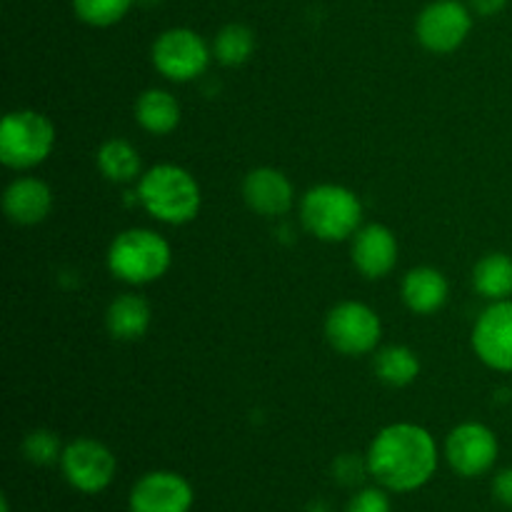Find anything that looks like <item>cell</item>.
Masks as SVG:
<instances>
[{
	"label": "cell",
	"instance_id": "6da1fadb",
	"mask_svg": "<svg viewBox=\"0 0 512 512\" xmlns=\"http://www.w3.org/2000/svg\"><path fill=\"white\" fill-rule=\"evenodd\" d=\"M368 473L388 493L408 495L425 488L438 473L440 450L433 433L418 423L385 425L365 453Z\"/></svg>",
	"mask_w": 512,
	"mask_h": 512
},
{
	"label": "cell",
	"instance_id": "7a4b0ae2",
	"mask_svg": "<svg viewBox=\"0 0 512 512\" xmlns=\"http://www.w3.org/2000/svg\"><path fill=\"white\" fill-rule=\"evenodd\" d=\"M138 203L163 225L193 223L203 208V190L190 170L175 163H160L138 180Z\"/></svg>",
	"mask_w": 512,
	"mask_h": 512
},
{
	"label": "cell",
	"instance_id": "3957f363",
	"mask_svg": "<svg viewBox=\"0 0 512 512\" xmlns=\"http://www.w3.org/2000/svg\"><path fill=\"white\" fill-rule=\"evenodd\" d=\"M300 223L323 243H343L363 228V200L338 183L313 185L300 200Z\"/></svg>",
	"mask_w": 512,
	"mask_h": 512
},
{
	"label": "cell",
	"instance_id": "277c9868",
	"mask_svg": "<svg viewBox=\"0 0 512 512\" xmlns=\"http://www.w3.org/2000/svg\"><path fill=\"white\" fill-rule=\"evenodd\" d=\"M173 263L170 243L148 228H128L108 248V270L125 285H150L163 278Z\"/></svg>",
	"mask_w": 512,
	"mask_h": 512
},
{
	"label": "cell",
	"instance_id": "5b68a950",
	"mask_svg": "<svg viewBox=\"0 0 512 512\" xmlns=\"http://www.w3.org/2000/svg\"><path fill=\"white\" fill-rule=\"evenodd\" d=\"M55 150V125L38 110H10L0 123V163L10 170H33Z\"/></svg>",
	"mask_w": 512,
	"mask_h": 512
},
{
	"label": "cell",
	"instance_id": "8992f818",
	"mask_svg": "<svg viewBox=\"0 0 512 512\" xmlns=\"http://www.w3.org/2000/svg\"><path fill=\"white\" fill-rule=\"evenodd\" d=\"M325 338L335 353L360 358L378 350L383 323L370 305L360 300H343L325 318Z\"/></svg>",
	"mask_w": 512,
	"mask_h": 512
},
{
	"label": "cell",
	"instance_id": "52a82bcc",
	"mask_svg": "<svg viewBox=\"0 0 512 512\" xmlns=\"http://www.w3.org/2000/svg\"><path fill=\"white\" fill-rule=\"evenodd\" d=\"M153 68L173 83H193L208 70L213 48L190 28H170L150 48Z\"/></svg>",
	"mask_w": 512,
	"mask_h": 512
},
{
	"label": "cell",
	"instance_id": "ba28073f",
	"mask_svg": "<svg viewBox=\"0 0 512 512\" xmlns=\"http://www.w3.org/2000/svg\"><path fill=\"white\" fill-rule=\"evenodd\" d=\"M65 483L80 495H100L113 485L118 475V460L113 450L95 438H75L65 443L60 458Z\"/></svg>",
	"mask_w": 512,
	"mask_h": 512
},
{
	"label": "cell",
	"instance_id": "9c48e42d",
	"mask_svg": "<svg viewBox=\"0 0 512 512\" xmlns=\"http://www.w3.org/2000/svg\"><path fill=\"white\" fill-rule=\"evenodd\" d=\"M500 458L498 435L483 423H460L445 438V460L465 480L488 475Z\"/></svg>",
	"mask_w": 512,
	"mask_h": 512
},
{
	"label": "cell",
	"instance_id": "30bf717a",
	"mask_svg": "<svg viewBox=\"0 0 512 512\" xmlns=\"http://www.w3.org/2000/svg\"><path fill=\"white\" fill-rule=\"evenodd\" d=\"M473 30V10L460 0H435L420 10L415 35L425 50L435 55L455 53Z\"/></svg>",
	"mask_w": 512,
	"mask_h": 512
},
{
	"label": "cell",
	"instance_id": "8fae6325",
	"mask_svg": "<svg viewBox=\"0 0 512 512\" xmlns=\"http://www.w3.org/2000/svg\"><path fill=\"white\" fill-rule=\"evenodd\" d=\"M470 345L485 368L512 373V298L490 303L478 315Z\"/></svg>",
	"mask_w": 512,
	"mask_h": 512
},
{
	"label": "cell",
	"instance_id": "7c38bea8",
	"mask_svg": "<svg viewBox=\"0 0 512 512\" xmlns=\"http://www.w3.org/2000/svg\"><path fill=\"white\" fill-rule=\"evenodd\" d=\"M193 505V485L175 470H150L135 480L128 493L130 512H190Z\"/></svg>",
	"mask_w": 512,
	"mask_h": 512
},
{
	"label": "cell",
	"instance_id": "4fadbf2b",
	"mask_svg": "<svg viewBox=\"0 0 512 512\" xmlns=\"http://www.w3.org/2000/svg\"><path fill=\"white\" fill-rule=\"evenodd\" d=\"M400 245L398 238L390 228L380 223L363 225L358 233L353 235V245H350V258H353L355 270L368 280H380L390 275L398 265Z\"/></svg>",
	"mask_w": 512,
	"mask_h": 512
},
{
	"label": "cell",
	"instance_id": "5bb4252c",
	"mask_svg": "<svg viewBox=\"0 0 512 512\" xmlns=\"http://www.w3.org/2000/svg\"><path fill=\"white\" fill-rule=\"evenodd\" d=\"M243 200L253 213L280 218L295 205V188L283 170L263 165L243 178Z\"/></svg>",
	"mask_w": 512,
	"mask_h": 512
},
{
	"label": "cell",
	"instance_id": "9a60e30c",
	"mask_svg": "<svg viewBox=\"0 0 512 512\" xmlns=\"http://www.w3.org/2000/svg\"><path fill=\"white\" fill-rule=\"evenodd\" d=\"M3 210L5 218L13 225H23V228L38 225L53 210V190L45 180L33 178V175H20L5 188Z\"/></svg>",
	"mask_w": 512,
	"mask_h": 512
},
{
	"label": "cell",
	"instance_id": "2e32d148",
	"mask_svg": "<svg viewBox=\"0 0 512 512\" xmlns=\"http://www.w3.org/2000/svg\"><path fill=\"white\" fill-rule=\"evenodd\" d=\"M400 295H403V303L408 305V310H413L415 315H433L448 303L450 283L438 268L420 265V268L405 273Z\"/></svg>",
	"mask_w": 512,
	"mask_h": 512
},
{
	"label": "cell",
	"instance_id": "e0dca14e",
	"mask_svg": "<svg viewBox=\"0 0 512 512\" xmlns=\"http://www.w3.org/2000/svg\"><path fill=\"white\" fill-rule=\"evenodd\" d=\"M150 320H153V310H150L148 300L135 293L118 295L105 310V328H108L110 338L120 340V343H133V340L143 338L150 328Z\"/></svg>",
	"mask_w": 512,
	"mask_h": 512
},
{
	"label": "cell",
	"instance_id": "ac0fdd59",
	"mask_svg": "<svg viewBox=\"0 0 512 512\" xmlns=\"http://www.w3.org/2000/svg\"><path fill=\"white\" fill-rule=\"evenodd\" d=\"M135 123L150 135H170L180 125L183 118V108H180L178 98L163 88H150L138 95L135 100Z\"/></svg>",
	"mask_w": 512,
	"mask_h": 512
},
{
	"label": "cell",
	"instance_id": "d6986e66",
	"mask_svg": "<svg viewBox=\"0 0 512 512\" xmlns=\"http://www.w3.org/2000/svg\"><path fill=\"white\" fill-rule=\"evenodd\" d=\"M95 165L105 180L118 185L135 183L143 175V158L135 150V145L123 138L105 140L95 153Z\"/></svg>",
	"mask_w": 512,
	"mask_h": 512
},
{
	"label": "cell",
	"instance_id": "ffe728a7",
	"mask_svg": "<svg viewBox=\"0 0 512 512\" xmlns=\"http://www.w3.org/2000/svg\"><path fill=\"white\" fill-rule=\"evenodd\" d=\"M473 288L480 298L498 303L512 298V258L508 253H488L473 268Z\"/></svg>",
	"mask_w": 512,
	"mask_h": 512
},
{
	"label": "cell",
	"instance_id": "44dd1931",
	"mask_svg": "<svg viewBox=\"0 0 512 512\" xmlns=\"http://www.w3.org/2000/svg\"><path fill=\"white\" fill-rule=\"evenodd\" d=\"M375 375L390 388H408L420 375V358L408 345H388L375 350Z\"/></svg>",
	"mask_w": 512,
	"mask_h": 512
},
{
	"label": "cell",
	"instance_id": "7402d4cb",
	"mask_svg": "<svg viewBox=\"0 0 512 512\" xmlns=\"http://www.w3.org/2000/svg\"><path fill=\"white\" fill-rule=\"evenodd\" d=\"M213 58L225 68H238L245 65L255 53V33L245 23H228L215 33L213 38Z\"/></svg>",
	"mask_w": 512,
	"mask_h": 512
},
{
	"label": "cell",
	"instance_id": "603a6c76",
	"mask_svg": "<svg viewBox=\"0 0 512 512\" xmlns=\"http://www.w3.org/2000/svg\"><path fill=\"white\" fill-rule=\"evenodd\" d=\"M20 450H23V458L28 463L38 465V468H50V465L60 463L65 445L60 435L53 433V430L35 428L25 435Z\"/></svg>",
	"mask_w": 512,
	"mask_h": 512
},
{
	"label": "cell",
	"instance_id": "cb8c5ba5",
	"mask_svg": "<svg viewBox=\"0 0 512 512\" xmlns=\"http://www.w3.org/2000/svg\"><path fill=\"white\" fill-rule=\"evenodd\" d=\"M133 3L135 0H73V10L85 25L110 28L128 15Z\"/></svg>",
	"mask_w": 512,
	"mask_h": 512
},
{
	"label": "cell",
	"instance_id": "d4e9b609",
	"mask_svg": "<svg viewBox=\"0 0 512 512\" xmlns=\"http://www.w3.org/2000/svg\"><path fill=\"white\" fill-rule=\"evenodd\" d=\"M330 473H333L335 483L343 485V488H360L365 475H370L368 460L360 458V455H355V453H345V455H340V458L333 460V468H330Z\"/></svg>",
	"mask_w": 512,
	"mask_h": 512
},
{
	"label": "cell",
	"instance_id": "484cf974",
	"mask_svg": "<svg viewBox=\"0 0 512 512\" xmlns=\"http://www.w3.org/2000/svg\"><path fill=\"white\" fill-rule=\"evenodd\" d=\"M345 512H393V503L385 488H358L353 498L348 500Z\"/></svg>",
	"mask_w": 512,
	"mask_h": 512
},
{
	"label": "cell",
	"instance_id": "4316f807",
	"mask_svg": "<svg viewBox=\"0 0 512 512\" xmlns=\"http://www.w3.org/2000/svg\"><path fill=\"white\" fill-rule=\"evenodd\" d=\"M490 490H493L495 503L512 510V468L498 470L493 478V485H490Z\"/></svg>",
	"mask_w": 512,
	"mask_h": 512
},
{
	"label": "cell",
	"instance_id": "83f0119b",
	"mask_svg": "<svg viewBox=\"0 0 512 512\" xmlns=\"http://www.w3.org/2000/svg\"><path fill=\"white\" fill-rule=\"evenodd\" d=\"M508 0H468V8L475 15H483V18H493V15L503 13Z\"/></svg>",
	"mask_w": 512,
	"mask_h": 512
},
{
	"label": "cell",
	"instance_id": "f1b7e54d",
	"mask_svg": "<svg viewBox=\"0 0 512 512\" xmlns=\"http://www.w3.org/2000/svg\"><path fill=\"white\" fill-rule=\"evenodd\" d=\"M305 512H333V510H330V505L325 503V500H315V503L308 505V510Z\"/></svg>",
	"mask_w": 512,
	"mask_h": 512
},
{
	"label": "cell",
	"instance_id": "f546056e",
	"mask_svg": "<svg viewBox=\"0 0 512 512\" xmlns=\"http://www.w3.org/2000/svg\"><path fill=\"white\" fill-rule=\"evenodd\" d=\"M0 512H10V500H8V495H3V498H0Z\"/></svg>",
	"mask_w": 512,
	"mask_h": 512
}]
</instances>
